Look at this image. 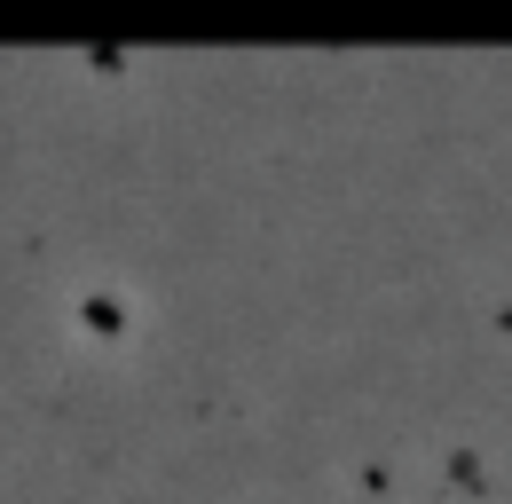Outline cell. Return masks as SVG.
Wrapping results in <instances>:
<instances>
[]
</instances>
